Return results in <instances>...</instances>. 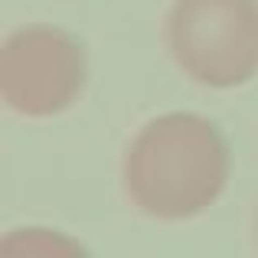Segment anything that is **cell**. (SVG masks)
Returning <instances> with one entry per match:
<instances>
[{
    "mask_svg": "<svg viewBox=\"0 0 258 258\" xmlns=\"http://www.w3.org/2000/svg\"><path fill=\"white\" fill-rule=\"evenodd\" d=\"M164 43L196 85L239 88L258 76V0H173Z\"/></svg>",
    "mask_w": 258,
    "mask_h": 258,
    "instance_id": "obj_2",
    "label": "cell"
},
{
    "mask_svg": "<svg viewBox=\"0 0 258 258\" xmlns=\"http://www.w3.org/2000/svg\"><path fill=\"white\" fill-rule=\"evenodd\" d=\"M88 56L79 36L62 26H20L0 49V95L23 118H56L85 92Z\"/></svg>",
    "mask_w": 258,
    "mask_h": 258,
    "instance_id": "obj_3",
    "label": "cell"
},
{
    "mask_svg": "<svg viewBox=\"0 0 258 258\" xmlns=\"http://www.w3.org/2000/svg\"><path fill=\"white\" fill-rule=\"evenodd\" d=\"M0 255L56 258V255H85V248L66 232H56V229H13L0 242Z\"/></svg>",
    "mask_w": 258,
    "mask_h": 258,
    "instance_id": "obj_4",
    "label": "cell"
},
{
    "mask_svg": "<svg viewBox=\"0 0 258 258\" xmlns=\"http://www.w3.org/2000/svg\"><path fill=\"white\" fill-rule=\"evenodd\" d=\"M232 173L229 141L196 111H167L131 138L121 160V186L141 216L183 222L206 213Z\"/></svg>",
    "mask_w": 258,
    "mask_h": 258,
    "instance_id": "obj_1",
    "label": "cell"
}]
</instances>
